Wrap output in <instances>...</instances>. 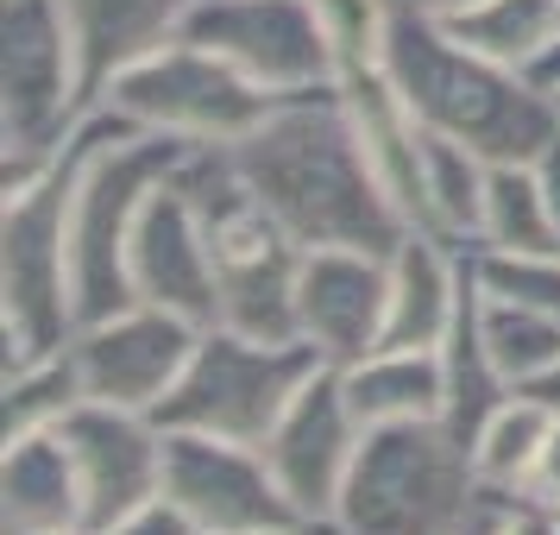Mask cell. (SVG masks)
<instances>
[{"label": "cell", "mask_w": 560, "mask_h": 535, "mask_svg": "<svg viewBox=\"0 0 560 535\" xmlns=\"http://www.w3.org/2000/svg\"><path fill=\"white\" fill-rule=\"evenodd\" d=\"M233 171L246 177L265 214L296 246H372L390 253L409 233L397 202L384 196L372 158L359 146V127L347 114L340 82L283 95L240 146H228Z\"/></svg>", "instance_id": "cell-1"}, {"label": "cell", "mask_w": 560, "mask_h": 535, "mask_svg": "<svg viewBox=\"0 0 560 535\" xmlns=\"http://www.w3.org/2000/svg\"><path fill=\"white\" fill-rule=\"evenodd\" d=\"M378 70L404 107L422 120V132L459 139L491 164H541L560 146L555 102L535 89L523 70L491 63L472 45H459L454 32L397 0L390 32H384Z\"/></svg>", "instance_id": "cell-2"}, {"label": "cell", "mask_w": 560, "mask_h": 535, "mask_svg": "<svg viewBox=\"0 0 560 535\" xmlns=\"http://www.w3.org/2000/svg\"><path fill=\"white\" fill-rule=\"evenodd\" d=\"M77 171L82 127L26 189L0 196V340H7V365L63 353L77 334V283H70Z\"/></svg>", "instance_id": "cell-3"}, {"label": "cell", "mask_w": 560, "mask_h": 535, "mask_svg": "<svg viewBox=\"0 0 560 535\" xmlns=\"http://www.w3.org/2000/svg\"><path fill=\"white\" fill-rule=\"evenodd\" d=\"M485 485L441 422L365 434L334 535H466Z\"/></svg>", "instance_id": "cell-4"}, {"label": "cell", "mask_w": 560, "mask_h": 535, "mask_svg": "<svg viewBox=\"0 0 560 535\" xmlns=\"http://www.w3.org/2000/svg\"><path fill=\"white\" fill-rule=\"evenodd\" d=\"M322 372L315 347L303 340H253L233 328H202V347L189 359L183 384L158 404V422L171 434H214L240 447H265L278 416L296 404V391Z\"/></svg>", "instance_id": "cell-5"}, {"label": "cell", "mask_w": 560, "mask_h": 535, "mask_svg": "<svg viewBox=\"0 0 560 535\" xmlns=\"http://www.w3.org/2000/svg\"><path fill=\"white\" fill-rule=\"evenodd\" d=\"M95 107L120 114L139 132L177 139L189 152H228V146H240L278 107V95H265L258 82H246L233 63H221L202 45L171 38L164 51L139 57L132 70H120Z\"/></svg>", "instance_id": "cell-6"}, {"label": "cell", "mask_w": 560, "mask_h": 535, "mask_svg": "<svg viewBox=\"0 0 560 535\" xmlns=\"http://www.w3.org/2000/svg\"><path fill=\"white\" fill-rule=\"evenodd\" d=\"M89 114L63 0H0V158H57Z\"/></svg>", "instance_id": "cell-7"}, {"label": "cell", "mask_w": 560, "mask_h": 535, "mask_svg": "<svg viewBox=\"0 0 560 535\" xmlns=\"http://www.w3.org/2000/svg\"><path fill=\"white\" fill-rule=\"evenodd\" d=\"M177 38L214 51L278 102L340 82V57L315 0H196Z\"/></svg>", "instance_id": "cell-8"}, {"label": "cell", "mask_w": 560, "mask_h": 535, "mask_svg": "<svg viewBox=\"0 0 560 535\" xmlns=\"http://www.w3.org/2000/svg\"><path fill=\"white\" fill-rule=\"evenodd\" d=\"M196 347H202V322H189L177 309H158V303H127L70 334L82 397L89 404L145 409V416H158V404L183 384Z\"/></svg>", "instance_id": "cell-9"}, {"label": "cell", "mask_w": 560, "mask_h": 535, "mask_svg": "<svg viewBox=\"0 0 560 535\" xmlns=\"http://www.w3.org/2000/svg\"><path fill=\"white\" fill-rule=\"evenodd\" d=\"M359 447H365V429H359L353 404L340 391V372L322 365L315 379L296 391V404L278 416V429L265 434V466L278 491L290 498V510L303 516L308 530H334L340 516V498L353 485Z\"/></svg>", "instance_id": "cell-10"}, {"label": "cell", "mask_w": 560, "mask_h": 535, "mask_svg": "<svg viewBox=\"0 0 560 535\" xmlns=\"http://www.w3.org/2000/svg\"><path fill=\"white\" fill-rule=\"evenodd\" d=\"M164 498L202 535H278L308 530L278 491L258 447L214 441V434H171L164 454Z\"/></svg>", "instance_id": "cell-11"}, {"label": "cell", "mask_w": 560, "mask_h": 535, "mask_svg": "<svg viewBox=\"0 0 560 535\" xmlns=\"http://www.w3.org/2000/svg\"><path fill=\"white\" fill-rule=\"evenodd\" d=\"M63 447L77 460L82 479V516L89 535L120 523L127 510L164 498V454H171V429L145 416V409L120 404H77L63 416Z\"/></svg>", "instance_id": "cell-12"}, {"label": "cell", "mask_w": 560, "mask_h": 535, "mask_svg": "<svg viewBox=\"0 0 560 535\" xmlns=\"http://www.w3.org/2000/svg\"><path fill=\"white\" fill-rule=\"evenodd\" d=\"M390 309V253L372 246H308L296 265V340L322 365H353L384 347Z\"/></svg>", "instance_id": "cell-13"}, {"label": "cell", "mask_w": 560, "mask_h": 535, "mask_svg": "<svg viewBox=\"0 0 560 535\" xmlns=\"http://www.w3.org/2000/svg\"><path fill=\"white\" fill-rule=\"evenodd\" d=\"M127 283H132V303L177 309L189 322L214 328V309H221L214 246H208L202 208L183 189V177H164L139 208L127 240Z\"/></svg>", "instance_id": "cell-14"}, {"label": "cell", "mask_w": 560, "mask_h": 535, "mask_svg": "<svg viewBox=\"0 0 560 535\" xmlns=\"http://www.w3.org/2000/svg\"><path fill=\"white\" fill-rule=\"evenodd\" d=\"M472 296V271H466V246L441 240V233L409 228L390 246V309H384V347H429L454 334L459 309Z\"/></svg>", "instance_id": "cell-15"}, {"label": "cell", "mask_w": 560, "mask_h": 535, "mask_svg": "<svg viewBox=\"0 0 560 535\" xmlns=\"http://www.w3.org/2000/svg\"><path fill=\"white\" fill-rule=\"evenodd\" d=\"M196 0H63L70 13V38H77L82 57V89H89V107L107 95V82L132 70L139 57L164 51L183 32V13Z\"/></svg>", "instance_id": "cell-16"}, {"label": "cell", "mask_w": 560, "mask_h": 535, "mask_svg": "<svg viewBox=\"0 0 560 535\" xmlns=\"http://www.w3.org/2000/svg\"><path fill=\"white\" fill-rule=\"evenodd\" d=\"M0 530L7 535H82V479L63 434H20L0 454Z\"/></svg>", "instance_id": "cell-17"}, {"label": "cell", "mask_w": 560, "mask_h": 535, "mask_svg": "<svg viewBox=\"0 0 560 535\" xmlns=\"http://www.w3.org/2000/svg\"><path fill=\"white\" fill-rule=\"evenodd\" d=\"M340 391L353 404L359 429H416L447 416V372L429 347H378V353L340 365Z\"/></svg>", "instance_id": "cell-18"}, {"label": "cell", "mask_w": 560, "mask_h": 535, "mask_svg": "<svg viewBox=\"0 0 560 535\" xmlns=\"http://www.w3.org/2000/svg\"><path fill=\"white\" fill-rule=\"evenodd\" d=\"M485 189H491V158L429 132V146H422V221L416 228L472 253L485 228Z\"/></svg>", "instance_id": "cell-19"}, {"label": "cell", "mask_w": 560, "mask_h": 535, "mask_svg": "<svg viewBox=\"0 0 560 535\" xmlns=\"http://www.w3.org/2000/svg\"><path fill=\"white\" fill-rule=\"evenodd\" d=\"M555 434V409L541 404L535 391H510L504 404L485 416V429L472 434V473H479L485 491H523L535 473V460Z\"/></svg>", "instance_id": "cell-20"}, {"label": "cell", "mask_w": 560, "mask_h": 535, "mask_svg": "<svg viewBox=\"0 0 560 535\" xmlns=\"http://www.w3.org/2000/svg\"><path fill=\"white\" fill-rule=\"evenodd\" d=\"M472 253H560V228L548 208L541 164H491L485 228Z\"/></svg>", "instance_id": "cell-21"}, {"label": "cell", "mask_w": 560, "mask_h": 535, "mask_svg": "<svg viewBox=\"0 0 560 535\" xmlns=\"http://www.w3.org/2000/svg\"><path fill=\"white\" fill-rule=\"evenodd\" d=\"M441 372H447V416H441V429L454 434L459 447H472V434L485 429V416H491V409L516 391V384L491 365V353H485L472 296H466V309H459L454 334L441 340Z\"/></svg>", "instance_id": "cell-22"}, {"label": "cell", "mask_w": 560, "mask_h": 535, "mask_svg": "<svg viewBox=\"0 0 560 535\" xmlns=\"http://www.w3.org/2000/svg\"><path fill=\"white\" fill-rule=\"evenodd\" d=\"M459 45H472L491 63H510L529 77V63L560 38V0H485L472 13L447 20Z\"/></svg>", "instance_id": "cell-23"}, {"label": "cell", "mask_w": 560, "mask_h": 535, "mask_svg": "<svg viewBox=\"0 0 560 535\" xmlns=\"http://www.w3.org/2000/svg\"><path fill=\"white\" fill-rule=\"evenodd\" d=\"M472 315H479V340H485V353H491V365L516 391H529L541 372L560 365V315L498 303V296H479V290H472Z\"/></svg>", "instance_id": "cell-24"}, {"label": "cell", "mask_w": 560, "mask_h": 535, "mask_svg": "<svg viewBox=\"0 0 560 535\" xmlns=\"http://www.w3.org/2000/svg\"><path fill=\"white\" fill-rule=\"evenodd\" d=\"M82 397V379H77V359L70 347L63 353H38L26 365H7V384H0V429L7 441H20V434H51L63 429V416Z\"/></svg>", "instance_id": "cell-25"}, {"label": "cell", "mask_w": 560, "mask_h": 535, "mask_svg": "<svg viewBox=\"0 0 560 535\" xmlns=\"http://www.w3.org/2000/svg\"><path fill=\"white\" fill-rule=\"evenodd\" d=\"M466 271L479 296L560 315V253H466Z\"/></svg>", "instance_id": "cell-26"}, {"label": "cell", "mask_w": 560, "mask_h": 535, "mask_svg": "<svg viewBox=\"0 0 560 535\" xmlns=\"http://www.w3.org/2000/svg\"><path fill=\"white\" fill-rule=\"evenodd\" d=\"M95 535H196V523H189L171 498H152V504L127 510L120 523H107V530H95Z\"/></svg>", "instance_id": "cell-27"}, {"label": "cell", "mask_w": 560, "mask_h": 535, "mask_svg": "<svg viewBox=\"0 0 560 535\" xmlns=\"http://www.w3.org/2000/svg\"><path fill=\"white\" fill-rule=\"evenodd\" d=\"M523 498H541V504H560V416H555V434H548V447L535 460L529 485H523Z\"/></svg>", "instance_id": "cell-28"}, {"label": "cell", "mask_w": 560, "mask_h": 535, "mask_svg": "<svg viewBox=\"0 0 560 535\" xmlns=\"http://www.w3.org/2000/svg\"><path fill=\"white\" fill-rule=\"evenodd\" d=\"M404 7H416V13H429V20H459V13H472V7H485V0H404Z\"/></svg>", "instance_id": "cell-29"}, {"label": "cell", "mask_w": 560, "mask_h": 535, "mask_svg": "<svg viewBox=\"0 0 560 535\" xmlns=\"http://www.w3.org/2000/svg\"><path fill=\"white\" fill-rule=\"evenodd\" d=\"M541 183H548V208H555V228H560V146L541 158Z\"/></svg>", "instance_id": "cell-30"}, {"label": "cell", "mask_w": 560, "mask_h": 535, "mask_svg": "<svg viewBox=\"0 0 560 535\" xmlns=\"http://www.w3.org/2000/svg\"><path fill=\"white\" fill-rule=\"evenodd\" d=\"M529 391H535V397H541V404H548V409L560 416V365H555V372H541V379H535Z\"/></svg>", "instance_id": "cell-31"}, {"label": "cell", "mask_w": 560, "mask_h": 535, "mask_svg": "<svg viewBox=\"0 0 560 535\" xmlns=\"http://www.w3.org/2000/svg\"><path fill=\"white\" fill-rule=\"evenodd\" d=\"M466 535H485V504H479V516H472V523H466Z\"/></svg>", "instance_id": "cell-32"}, {"label": "cell", "mask_w": 560, "mask_h": 535, "mask_svg": "<svg viewBox=\"0 0 560 535\" xmlns=\"http://www.w3.org/2000/svg\"><path fill=\"white\" fill-rule=\"evenodd\" d=\"M548 102H555V120H560V89H555V95H548Z\"/></svg>", "instance_id": "cell-33"}, {"label": "cell", "mask_w": 560, "mask_h": 535, "mask_svg": "<svg viewBox=\"0 0 560 535\" xmlns=\"http://www.w3.org/2000/svg\"><path fill=\"white\" fill-rule=\"evenodd\" d=\"M196 535H202V530H196Z\"/></svg>", "instance_id": "cell-34"}, {"label": "cell", "mask_w": 560, "mask_h": 535, "mask_svg": "<svg viewBox=\"0 0 560 535\" xmlns=\"http://www.w3.org/2000/svg\"><path fill=\"white\" fill-rule=\"evenodd\" d=\"M82 535H89V530H82Z\"/></svg>", "instance_id": "cell-35"}]
</instances>
